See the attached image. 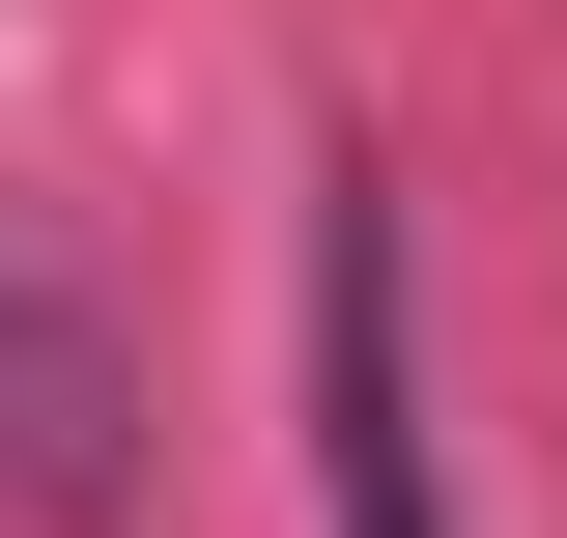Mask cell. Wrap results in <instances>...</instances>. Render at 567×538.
Returning <instances> with one entry per match:
<instances>
[{"mask_svg":"<svg viewBox=\"0 0 567 538\" xmlns=\"http://www.w3.org/2000/svg\"><path fill=\"white\" fill-rule=\"evenodd\" d=\"M312 482H341V538H454V482H425V256H398V170L312 199Z\"/></svg>","mask_w":567,"mask_h":538,"instance_id":"1","label":"cell"}]
</instances>
